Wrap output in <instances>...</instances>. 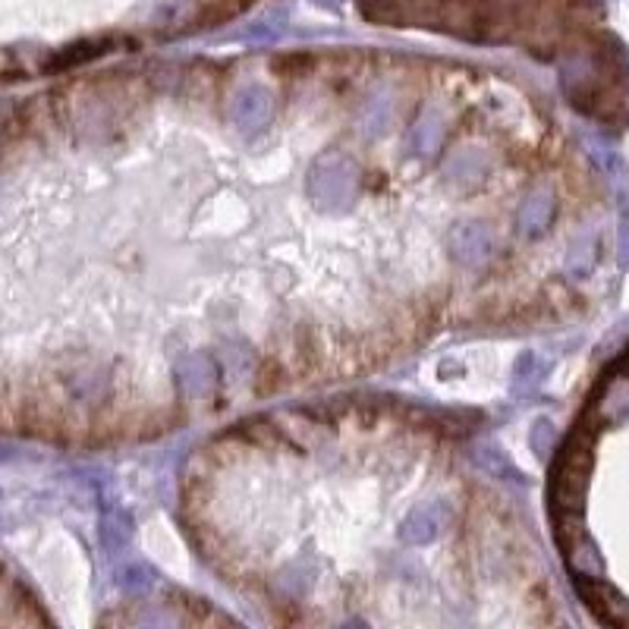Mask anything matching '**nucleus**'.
<instances>
[{
    "label": "nucleus",
    "instance_id": "f257e3e1",
    "mask_svg": "<svg viewBox=\"0 0 629 629\" xmlns=\"http://www.w3.org/2000/svg\"><path fill=\"white\" fill-rule=\"evenodd\" d=\"M589 475H592V435L579 428L570 438V444L563 447L551 482V507L560 526H570L579 516L585 488H589Z\"/></svg>",
    "mask_w": 629,
    "mask_h": 629
},
{
    "label": "nucleus",
    "instance_id": "f03ea898",
    "mask_svg": "<svg viewBox=\"0 0 629 629\" xmlns=\"http://www.w3.org/2000/svg\"><path fill=\"white\" fill-rule=\"evenodd\" d=\"M362 186V170L353 155H343V151H328L321 155L312 170H309V195L312 202L324 211H343L356 202Z\"/></svg>",
    "mask_w": 629,
    "mask_h": 629
},
{
    "label": "nucleus",
    "instance_id": "7ed1b4c3",
    "mask_svg": "<svg viewBox=\"0 0 629 629\" xmlns=\"http://www.w3.org/2000/svg\"><path fill=\"white\" fill-rule=\"evenodd\" d=\"M274 114V98L271 92L265 89V85H246V89H240L233 95L230 101V123L240 129L243 136H255V133H262V129L268 126Z\"/></svg>",
    "mask_w": 629,
    "mask_h": 629
},
{
    "label": "nucleus",
    "instance_id": "20e7f679",
    "mask_svg": "<svg viewBox=\"0 0 629 629\" xmlns=\"http://www.w3.org/2000/svg\"><path fill=\"white\" fill-rule=\"evenodd\" d=\"M576 589L582 595V601L592 607V614L601 623H611V626H629V604L611 589L607 582L601 579H589V576H579L576 579Z\"/></svg>",
    "mask_w": 629,
    "mask_h": 629
},
{
    "label": "nucleus",
    "instance_id": "39448f33",
    "mask_svg": "<svg viewBox=\"0 0 629 629\" xmlns=\"http://www.w3.org/2000/svg\"><path fill=\"white\" fill-rule=\"evenodd\" d=\"M447 246H450V255L469 268L485 265L494 255V240L482 224H457L447 236Z\"/></svg>",
    "mask_w": 629,
    "mask_h": 629
},
{
    "label": "nucleus",
    "instance_id": "423d86ee",
    "mask_svg": "<svg viewBox=\"0 0 629 629\" xmlns=\"http://www.w3.org/2000/svg\"><path fill=\"white\" fill-rule=\"evenodd\" d=\"M444 133H447L444 114L435 111V107H428V111L409 126V133L403 139L406 155L419 158V161H431L441 151V145H444Z\"/></svg>",
    "mask_w": 629,
    "mask_h": 629
},
{
    "label": "nucleus",
    "instance_id": "0eeeda50",
    "mask_svg": "<svg viewBox=\"0 0 629 629\" xmlns=\"http://www.w3.org/2000/svg\"><path fill=\"white\" fill-rule=\"evenodd\" d=\"M450 519V510L444 504H425L416 507L403 523H400V541L406 545H428V541H435Z\"/></svg>",
    "mask_w": 629,
    "mask_h": 629
},
{
    "label": "nucleus",
    "instance_id": "6e6552de",
    "mask_svg": "<svg viewBox=\"0 0 629 629\" xmlns=\"http://www.w3.org/2000/svg\"><path fill=\"white\" fill-rule=\"evenodd\" d=\"M554 211H557V202H554V192L548 186H535L526 202L519 205V214H516V227L523 236H541L551 221H554Z\"/></svg>",
    "mask_w": 629,
    "mask_h": 629
},
{
    "label": "nucleus",
    "instance_id": "1a4fd4ad",
    "mask_svg": "<svg viewBox=\"0 0 629 629\" xmlns=\"http://www.w3.org/2000/svg\"><path fill=\"white\" fill-rule=\"evenodd\" d=\"M485 173V158L479 155V151H472V148H463L457 151L450 161H447V180L450 183H457V186H469L475 183Z\"/></svg>",
    "mask_w": 629,
    "mask_h": 629
},
{
    "label": "nucleus",
    "instance_id": "9d476101",
    "mask_svg": "<svg viewBox=\"0 0 629 629\" xmlns=\"http://www.w3.org/2000/svg\"><path fill=\"white\" fill-rule=\"evenodd\" d=\"M214 375H218V368H214V362L208 356H192L180 365V378L183 384L192 390V394H202V390L211 387Z\"/></svg>",
    "mask_w": 629,
    "mask_h": 629
},
{
    "label": "nucleus",
    "instance_id": "9b49d317",
    "mask_svg": "<svg viewBox=\"0 0 629 629\" xmlns=\"http://www.w3.org/2000/svg\"><path fill=\"white\" fill-rule=\"evenodd\" d=\"M595 262H598V252H595V240H589V236H582V240L573 246V252H570V258H567V268H570V274H589L592 268H595Z\"/></svg>",
    "mask_w": 629,
    "mask_h": 629
},
{
    "label": "nucleus",
    "instance_id": "f8f14e48",
    "mask_svg": "<svg viewBox=\"0 0 629 629\" xmlns=\"http://www.w3.org/2000/svg\"><path fill=\"white\" fill-rule=\"evenodd\" d=\"M151 579H155V573H151L145 563H126V567H120V573H117V582L123 585L126 592H145L148 585H151Z\"/></svg>",
    "mask_w": 629,
    "mask_h": 629
},
{
    "label": "nucleus",
    "instance_id": "ddd939ff",
    "mask_svg": "<svg viewBox=\"0 0 629 629\" xmlns=\"http://www.w3.org/2000/svg\"><path fill=\"white\" fill-rule=\"evenodd\" d=\"M129 535H133V523H129L123 513L104 519V541H107V548H111V551L114 548H123L126 541H129Z\"/></svg>",
    "mask_w": 629,
    "mask_h": 629
},
{
    "label": "nucleus",
    "instance_id": "4468645a",
    "mask_svg": "<svg viewBox=\"0 0 629 629\" xmlns=\"http://www.w3.org/2000/svg\"><path fill=\"white\" fill-rule=\"evenodd\" d=\"M104 48L107 45H92V41H85V45H76V48H70V51H63L51 67L57 70V67H76V63H85V60H92V57H98V54H104Z\"/></svg>",
    "mask_w": 629,
    "mask_h": 629
},
{
    "label": "nucleus",
    "instance_id": "2eb2a0df",
    "mask_svg": "<svg viewBox=\"0 0 629 629\" xmlns=\"http://www.w3.org/2000/svg\"><path fill=\"white\" fill-rule=\"evenodd\" d=\"M554 441H557L554 425L545 422V419H538L535 428H532V450L538 453V457H548V453L554 450Z\"/></svg>",
    "mask_w": 629,
    "mask_h": 629
}]
</instances>
